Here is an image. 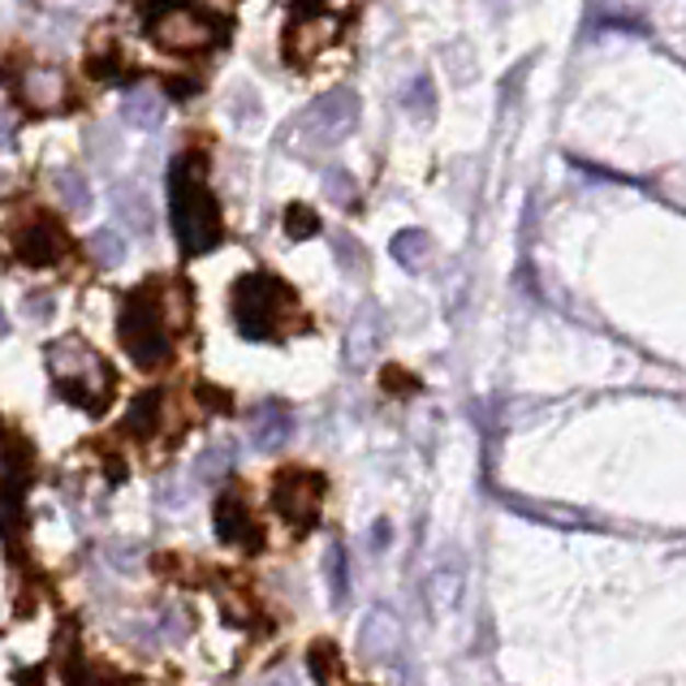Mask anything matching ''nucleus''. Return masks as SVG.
<instances>
[{
  "instance_id": "nucleus-1",
  "label": "nucleus",
  "mask_w": 686,
  "mask_h": 686,
  "mask_svg": "<svg viewBox=\"0 0 686 686\" xmlns=\"http://www.w3.org/2000/svg\"><path fill=\"white\" fill-rule=\"evenodd\" d=\"M178 329H186V289H178L169 281L142 285L122 302L117 338L142 371H156L173 358V333Z\"/></svg>"
},
{
  "instance_id": "nucleus-2",
  "label": "nucleus",
  "mask_w": 686,
  "mask_h": 686,
  "mask_svg": "<svg viewBox=\"0 0 686 686\" xmlns=\"http://www.w3.org/2000/svg\"><path fill=\"white\" fill-rule=\"evenodd\" d=\"M169 211H173V233L182 255H207L225 238L220 207L207 191V169L199 151H186L169 169Z\"/></svg>"
},
{
  "instance_id": "nucleus-3",
  "label": "nucleus",
  "mask_w": 686,
  "mask_h": 686,
  "mask_svg": "<svg viewBox=\"0 0 686 686\" xmlns=\"http://www.w3.org/2000/svg\"><path fill=\"white\" fill-rule=\"evenodd\" d=\"M44 363H48V376L57 385V393L82 407L87 414H100L113 398V367L104 363V354L95 345H87L82 338H57V342L44 350Z\"/></svg>"
},
{
  "instance_id": "nucleus-4",
  "label": "nucleus",
  "mask_w": 686,
  "mask_h": 686,
  "mask_svg": "<svg viewBox=\"0 0 686 686\" xmlns=\"http://www.w3.org/2000/svg\"><path fill=\"white\" fill-rule=\"evenodd\" d=\"M147 35L164 53H207L225 39V22L195 0H151L142 4Z\"/></svg>"
},
{
  "instance_id": "nucleus-5",
  "label": "nucleus",
  "mask_w": 686,
  "mask_h": 686,
  "mask_svg": "<svg viewBox=\"0 0 686 686\" xmlns=\"http://www.w3.org/2000/svg\"><path fill=\"white\" fill-rule=\"evenodd\" d=\"M229 307H233V324L242 338L268 342V338H281V329L294 316V289L268 273H251L233 285Z\"/></svg>"
},
{
  "instance_id": "nucleus-6",
  "label": "nucleus",
  "mask_w": 686,
  "mask_h": 686,
  "mask_svg": "<svg viewBox=\"0 0 686 686\" xmlns=\"http://www.w3.org/2000/svg\"><path fill=\"white\" fill-rule=\"evenodd\" d=\"M358 126V95L350 87H333L324 91L294 126V142L302 151H329L338 147L342 138H350V130Z\"/></svg>"
},
{
  "instance_id": "nucleus-7",
  "label": "nucleus",
  "mask_w": 686,
  "mask_h": 686,
  "mask_svg": "<svg viewBox=\"0 0 686 686\" xmlns=\"http://www.w3.org/2000/svg\"><path fill=\"white\" fill-rule=\"evenodd\" d=\"M9 247H13V255L26 268H53V264L66 260L69 251L61 225L53 216H39V211H22L18 216V225L9 229Z\"/></svg>"
},
{
  "instance_id": "nucleus-8",
  "label": "nucleus",
  "mask_w": 686,
  "mask_h": 686,
  "mask_svg": "<svg viewBox=\"0 0 686 686\" xmlns=\"http://www.w3.org/2000/svg\"><path fill=\"white\" fill-rule=\"evenodd\" d=\"M342 35V13L333 9H298L289 31H285V57L294 66H311L329 44H338Z\"/></svg>"
},
{
  "instance_id": "nucleus-9",
  "label": "nucleus",
  "mask_w": 686,
  "mask_h": 686,
  "mask_svg": "<svg viewBox=\"0 0 686 686\" xmlns=\"http://www.w3.org/2000/svg\"><path fill=\"white\" fill-rule=\"evenodd\" d=\"M320 501H324V480L316 471H285L273 488V505L281 518H289L294 527H311L320 518Z\"/></svg>"
},
{
  "instance_id": "nucleus-10",
  "label": "nucleus",
  "mask_w": 686,
  "mask_h": 686,
  "mask_svg": "<svg viewBox=\"0 0 686 686\" xmlns=\"http://www.w3.org/2000/svg\"><path fill=\"white\" fill-rule=\"evenodd\" d=\"M18 100L31 113H61L69 104V78L57 66H26L18 78Z\"/></svg>"
},
{
  "instance_id": "nucleus-11",
  "label": "nucleus",
  "mask_w": 686,
  "mask_h": 686,
  "mask_svg": "<svg viewBox=\"0 0 686 686\" xmlns=\"http://www.w3.org/2000/svg\"><path fill=\"white\" fill-rule=\"evenodd\" d=\"M164 113H169V100H164V91H160L156 82H135V87H126V95H122V122H126L130 130H142V135L160 130V126H164Z\"/></svg>"
},
{
  "instance_id": "nucleus-12",
  "label": "nucleus",
  "mask_w": 686,
  "mask_h": 686,
  "mask_svg": "<svg viewBox=\"0 0 686 686\" xmlns=\"http://www.w3.org/2000/svg\"><path fill=\"white\" fill-rule=\"evenodd\" d=\"M247 432H251V445L260 454H276L294 436V414L285 402H260L247 419Z\"/></svg>"
},
{
  "instance_id": "nucleus-13",
  "label": "nucleus",
  "mask_w": 686,
  "mask_h": 686,
  "mask_svg": "<svg viewBox=\"0 0 686 686\" xmlns=\"http://www.w3.org/2000/svg\"><path fill=\"white\" fill-rule=\"evenodd\" d=\"M211 527H216V536L225 540V545H255V518H251V510H247V501L238 496V492H225L216 505H211Z\"/></svg>"
},
{
  "instance_id": "nucleus-14",
  "label": "nucleus",
  "mask_w": 686,
  "mask_h": 686,
  "mask_svg": "<svg viewBox=\"0 0 686 686\" xmlns=\"http://www.w3.org/2000/svg\"><path fill=\"white\" fill-rule=\"evenodd\" d=\"M376 345H380V316H376V307H363L358 316H354V324H350V363L354 367H363L371 354H376Z\"/></svg>"
},
{
  "instance_id": "nucleus-15",
  "label": "nucleus",
  "mask_w": 686,
  "mask_h": 686,
  "mask_svg": "<svg viewBox=\"0 0 686 686\" xmlns=\"http://www.w3.org/2000/svg\"><path fill=\"white\" fill-rule=\"evenodd\" d=\"M48 182H53V195L61 199L66 211H73V216H87L91 211L95 199H91V186H87V178L78 169H53Z\"/></svg>"
},
{
  "instance_id": "nucleus-16",
  "label": "nucleus",
  "mask_w": 686,
  "mask_h": 686,
  "mask_svg": "<svg viewBox=\"0 0 686 686\" xmlns=\"http://www.w3.org/2000/svg\"><path fill=\"white\" fill-rule=\"evenodd\" d=\"M398 639H402V630H398L393 614H385V609L367 614V621H363V652H367V656H385V652H393Z\"/></svg>"
},
{
  "instance_id": "nucleus-17",
  "label": "nucleus",
  "mask_w": 686,
  "mask_h": 686,
  "mask_svg": "<svg viewBox=\"0 0 686 686\" xmlns=\"http://www.w3.org/2000/svg\"><path fill=\"white\" fill-rule=\"evenodd\" d=\"M160 393H138L135 402H130V411L122 419V432L126 436H138V441H147V436H156V427H160Z\"/></svg>"
},
{
  "instance_id": "nucleus-18",
  "label": "nucleus",
  "mask_w": 686,
  "mask_h": 686,
  "mask_svg": "<svg viewBox=\"0 0 686 686\" xmlns=\"http://www.w3.org/2000/svg\"><path fill=\"white\" fill-rule=\"evenodd\" d=\"M113 207L122 211V220H126V229H130V233H138V238H147V233H151V207H147V199L138 195V186L122 182V186L113 191Z\"/></svg>"
},
{
  "instance_id": "nucleus-19",
  "label": "nucleus",
  "mask_w": 686,
  "mask_h": 686,
  "mask_svg": "<svg viewBox=\"0 0 686 686\" xmlns=\"http://www.w3.org/2000/svg\"><path fill=\"white\" fill-rule=\"evenodd\" d=\"M87 255H91V264H100V268H122V264H126V238H122L117 229H95V233L87 238Z\"/></svg>"
},
{
  "instance_id": "nucleus-20",
  "label": "nucleus",
  "mask_w": 686,
  "mask_h": 686,
  "mask_svg": "<svg viewBox=\"0 0 686 686\" xmlns=\"http://www.w3.org/2000/svg\"><path fill=\"white\" fill-rule=\"evenodd\" d=\"M427 233L423 229H402L398 238H393V260L402 264V268H423V260H427Z\"/></svg>"
},
{
  "instance_id": "nucleus-21",
  "label": "nucleus",
  "mask_w": 686,
  "mask_h": 686,
  "mask_svg": "<svg viewBox=\"0 0 686 686\" xmlns=\"http://www.w3.org/2000/svg\"><path fill=\"white\" fill-rule=\"evenodd\" d=\"M229 467H233V445L229 441H211L195 462L199 480H220V476H229Z\"/></svg>"
},
{
  "instance_id": "nucleus-22",
  "label": "nucleus",
  "mask_w": 686,
  "mask_h": 686,
  "mask_svg": "<svg viewBox=\"0 0 686 686\" xmlns=\"http://www.w3.org/2000/svg\"><path fill=\"white\" fill-rule=\"evenodd\" d=\"M402 108L411 113V117H432L436 113V91H432V78H414L411 87L402 91Z\"/></svg>"
},
{
  "instance_id": "nucleus-23",
  "label": "nucleus",
  "mask_w": 686,
  "mask_h": 686,
  "mask_svg": "<svg viewBox=\"0 0 686 686\" xmlns=\"http://www.w3.org/2000/svg\"><path fill=\"white\" fill-rule=\"evenodd\" d=\"M307 665H311V674H316V683H333L338 674H342V661H338V648L333 643H316L311 648V656H307Z\"/></svg>"
},
{
  "instance_id": "nucleus-24",
  "label": "nucleus",
  "mask_w": 686,
  "mask_h": 686,
  "mask_svg": "<svg viewBox=\"0 0 686 686\" xmlns=\"http://www.w3.org/2000/svg\"><path fill=\"white\" fill-rule=\"evenodd\" d=\"M285 233H289L294 242H302V238H316V233H320V216H316L311 207H302V204L285 207Z\"/></svg>"
},
{
  "instance_id": "nucleus-25",
  "label": "nucleus",
  "mask_w": 686,
  "mask_h": 686,
  "mask_svg": "<svg viewBox=\"0 0 686 686\" xmlns=\"http://www.w3.org/2000/svg\"><path fill=\"white\" fill-rule=\"evenodd\" d=\"M324 195H329L333 204L350 207L354 199H358V186H354V178H350V173L333 169V173H324Z\"/></svg>"
},
{
  "instance_id": "nucleus-26",
  "label": "nucleus",
  "mask_w": 686,
  "mask_h": 686,
  "mask_svg": "<svg viewBox=\"0 0 686 686\" xmlns=\"http://www.w3.org/2000/svg\"><path fill=\"white\" fill-rule=\"evenodd\" d=\"M91 73L104 78V82H122V57H117V44L91 53Z\"/></svg>"
},
{
  "instance_id": "nucleus-27",
  "label": "nucleus",
  "mask_w": 686,
  "mask_h": 686,
  "mask_svg": "<svg viewBox=\"0 0 686 686\" xmlns=\"http://www.w3.org/2000/svg\"><path fill=\"white\" fill-rule=\"evenodd\" d=\"M329 587H333V601L342 605L345 601V552H342V545H333V549H329Z\"/></svg>"
},
{
  "instance_id": "nucleus-28",
  "label": "nucleus",
  "mask_w": 686,
  "mask_h": 686,
  "mask_svg": "<svg viewBox=\"0 0 686 686\" xmlns=\"http://www.w3.org/2000/svg\"><path fill=\"white\" fill-rule=\"evenodd\" d=\"M22 311H26L35 324H44V320H53V311H57V298H53V294H26Z\"/></svg>"
},
{
  "instance_id": "nucleus-29",
  "label": "nucleus",
  "mask_w": 686,
  "mask_h": 686,
  "mask_svg": "<svg viewBox=\"0 0 686 686\" xmlns=\"http://www.w3.org/2000/svg\"><path fill=\"white\" fill-rule=\"evenodd\" d=\"M338 260H342L345 273L363 268V251H358V242H354V238H345V233H338Z\"/></svg>"
},
{
  "instance_id": "nucleus-30",
  "label": "nucleus",
  "mask_w": 686,
  "mask_h": 686,
  "mask_svg": "<svg viewBox=\"0 0 686 686\" xmlns=\"http://www.w3.org/2000/svg\"><path fill=\"white\" fill-rule=\"evenodd\" d=\"M13 135H18V117L9 108H0V142H9Z\"/></svg>"
},
{
  "instance_id": "nucleus-31",
  "label": "nucleus",
  "mask_w": 686,
  "mask_h": 686,
  "mask_svg": "<svg viewBox=\"0 0 686 686\" xmlns=\"http://www.w3.org/2000/svg\"><path fill=\"white\" fill-rule=\"evenodd\" d=\"M9 182H13V178H9V169H4V164H0V195H4V191H9Z\"/></svg>"
},
{
  "instance_id": "nucleus-32",
  "label": "nucleus",
  "mask_w": 686,
  "mask_h": 686,
  "mask_svg": "<svg viewBox=\"0 0 686 686\" xmlns=\"http://www.w3.org/2000/svg\"><path fill=\"white\" fill-rule=\"evenodd\" d=\"M9 333V320H4V307H0V338Z\"/></svg>"
}]
</instances>
